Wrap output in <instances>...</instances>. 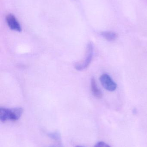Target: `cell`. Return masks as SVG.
<instances>
[{"label":"cell","instance_id":"277c9868","mask_svg":"<svg viewBox=\"0 0 147 147\" xmlns=\"http://www.w3.org/2000/svg\"><path fill=\"white\" fill-rule=\"evenodd\" d=\"M6 19L7 24L11 30L16 32H21V26L14 16L9 14L6 16Z\"/></svg>","mask_w":147,"mask_h":147},{"label":"cell","instance_id":"5b68a950","mask_svg":"<svg viewBox=\"0 0 147 147\" xmlns=\"http://www.w3.org/2000/svg\"><path fill=\"white\" fill-rule=\"evenodd\" d=\"M91 92L94 96L98 98H101L102 97V93L98 86L96 80L94 78H92L91 80Z\"/></svg>","mask_w":147,"mask_h":147},{"label":"cell","instance_id":"3957f363","mask_svg":"<svg viewBox=\"0 0 147 147\" xmlns=\"http://www.w3.org/2000/svg\"><path fill=\"white\" fill-rule=\"evenodd\" d=\"M100 81L104 89L109 91H114L116 90L117 85L111 77L108 74H104L101 75Z\"/></svg>","mask_w":147,"mask_h":147},{"label":"cell","instance_id":"52a82bcc","mask_svg":"<svg viewBox=\"0 0 147 147\" xmlns=\"http://www.w3.org/2000/svg\"><path fill=\"white\" fill-rule=\"evenodd\" d=\"M50 138H51L53 140H55L57 141L61 140V136L60 134L58 131L53 132L48 135Z\"/></svg>","mask_w":147,"mask_h":147},{"label":"cell","instance_id":"ba28073f","mask_svg":"<svg viewBox=\"0 0 147 147\" xmlns=\"http://www.w3.org/2000/svg\"><path fill=\"white\" fill-rule=\"evenodd\" d=\"M94 147H110L108 144L103 142H100L97 143Z\"/></svg>","mask_w":147,"mask_h":147},{"label":"cell","instance_id":"7a4b0ae2","mask_svg":"<svg viewBox=\"0 0 147 147\" xmlns=\"http://www.w3.org/2000/svg\"><path fill=\"white\" fill-rule=\"evenodd\" d=\"M93 54V46L92 43H89L87 45L85 57L83 60L76 63L74 65L75 69L79 71L83 70L86 69L90 64Z\"/></svg>","mask_w":147,"mask_h":147},{"label":"cell","instance_id":"8992f818","mask_svg":"<svg viewBox=\"0 0 147 147\" xmlns=\"http://www.w3.org/2000/svg\"><path fill=\"white\" fill-rule=\"evenodd\" d=\"M101 35L106 40L109 41H113L117 39L118 35L116 33L113 32H103L101 33Z\"/></svg>","mask_w":147,"mask_h":147},{"label":"cell","instance_id":"30bf717a","mask_svg":"<svg viewBox=\"0 0 147 147\" xmlns=\"http://www.w3.org/2000/svg\"><path fill=\"white\" fill-rule=\"evenodd\" d=\"M76 147H84L80 146H77Z\"/></svg>","mask_w":147,"mask_h":147},{"label":"cell","instance_id":"6da1fadb","mask_svg":"<svg viewBox=\"0 0 147 147\" xmlns=\"http://www.w3.org/2000/svg\"><path fill=\"white\" fill-rule=\"evenodd\" d=\"M23 112L22 108H15L13 109H0V120L3 122L8 121H17L20 119Z\"/></svg>","mask_w":147,"mask_h":147},{"label":"cell","instance_id":"9c48e42d","mask_svg":"<svg viewBox=\"0 0 147 147\" xmlns=\"http://www.w3.org/2000/svg\"><path fill=\"white\" fill-rule=\"evenodd\" d=\"M49 147H64L63 146L60 145H55V146H51Z\"/></svg>","mask_w":147,"mask_h":147}]
</instances>
